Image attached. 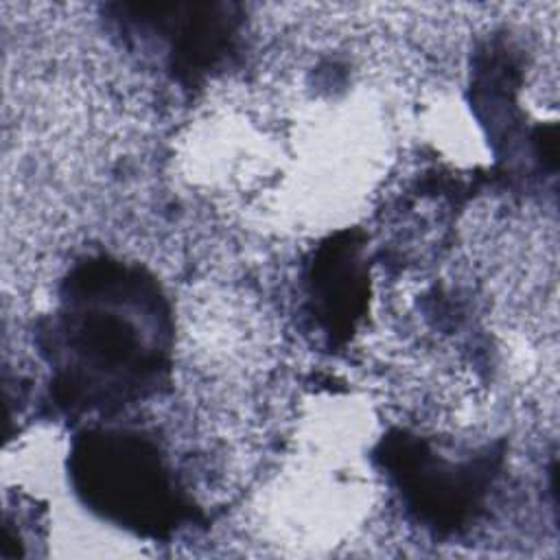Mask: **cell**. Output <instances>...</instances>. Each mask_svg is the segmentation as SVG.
<instances>
[{"label":"cell","mask_w":560,"mask_h":560,"mask_svg":"<svg viewBox=\"0 0 560 560\" xmlns=\"http://www.w3.org/2000/svg\"><path fill=\"white\" fill-rule=\"evenodd\" d=\"M118 24L131 35L158 37L162 57L182 83H192L219 68L234 50L241 18L230 4L120 7Z\"/></svg>","instance_id":"277c9868"},{"label":"cell","mask_w":560,"mask_h":560,"mask_svg":"<svg viewBox=\"0 0 560 560\" xmlns=\"http://www.w3.org/2000/svg\"><path fill=\"white\" fill-rule=\"evenodd\" d=\"M368 267L359 232L330 236L313 256L306 293L313 322L330 341H346L368 308Z\"/></svg>","instance_id":"5b68a950"},{"label":"cell","mask_w":560,"mask_h":560,"mask_svg":"<svg viewBox=\"0 0 560 560\" xmlns=\"http://www.w3.org/2000/svg\"><path fill=\"white\" fill-rule=\"evenodd\" d=\"M407 512L433 534H457L481 512L501 455L492 448L470 459H446L407 431L389 433L376 448Z\"/></svg>","instance_id":"3957f363"},{"label":"cell","mask_w":560,"mask_h":560,"mask_svg":"<svg viewBox=\"0 0 560 560\" xmlns=\"http://www.w3.org/2000/svg\"><path fill=\"white\" fill-rule=\"evenodd\" d=\"M70 481L81 503L103 521L151 540H166L190 518L158 444L140 431L94 427L74 438Z\"/></svg>","instance_id":"7a4b0ae2"},{"label":"cell","mask_w":560,"mask_h":560,"mask_svg":"<svg viewBox=\"0 0 560 560\" xmlns=\"http://www.w3.org/2000/svg\"><path fill=\"white\" fill-rule=\"evenodd\" d=\"M171 348L162 287L144 267L112 256L70 269L39 330L50 396L68 416L114 413L155 394L171 374Z\"/></svg>","instance_id":"6da1fadb"}]
</instances>
